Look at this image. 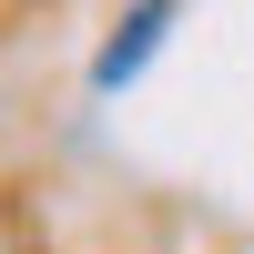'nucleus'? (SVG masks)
I'll use <instances>...</instances> for the list:
<instances>
[{"label":"nucleus","mask_w":254,"mask_h":254,"mask_svg":"<svg viewBox=\"0 0 254 254\" xmlns=\"http://www.w3.org/2000/svg\"><path fill=\"white\" fill-rule=\"evenodd\" d=\"M163 20H173V0H132V20H122L112 41H102V61H92V81L102 92H122V81L153 61V41H163Z\"/></svg>","instance_id":"f257e3e1"}]
</instances>
